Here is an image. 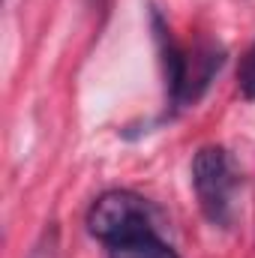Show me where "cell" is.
I'll list each match as a JSON object with an SVG mask.
<instances>
[{
    "mask_svg": "<svg viewBox=\"0 0 255 258\" xmlns=\"http://www.w3.org/2000/svg\"><path fill=\"white\" fill-rule=\"evenodd\" d=\"M150 18H153V30H156L162 66H165V90H168L171 108H183V105L198 102L201 93L207 90L210 78L219 72V66L225 60L222 48H216V45H198L192 51H183L171 39V30L165 27V21L159 18L156 9H153Z\"/></svg>",
    "mask_w": 255,
    "mask_h": 258,
    "instance_id": "obj_1",
    "label": "cell"
},
{
    "mask_svg": "<svg viewBox=\"0 0 255 258\" xmlns=\"http://www.w3.org/2000/svg\"><path fill=\"white\" fill-rule=\"evenodd\" d=\"M237 84H240V93L243 99H255V42L249 45V51L243 54L240 69H237Z\"/></svg>",
    "mask_w": 255,
    "mask_h": 258,
    "instance_id": "obj_5",
    "label": "cell"
},
{
    "mask_svg": "<svg viewBox=\"0 0 255 258\" xmlns=\"http://www.w3.org/2000/svg\"><path fill=\"white\" fill-rule=\"evenodd\" d=\"M192 189L198 198L201 213L207 222L225 228L231 222L234 210V189H237V174L231 165V156L219 144H207L195 153L192 159Z\"/></svg>",
    "mask_w": 255,
    "mask_h": 258,
    "instance_id": "obj_2",
    "label": "cell"
},
{
    "mask_svg": "<svg viewBox=\"0 0 255 258\" xmlns=\"http://www.w3.org/2000/svg\"><path fill=\"white\" fill-rule=\"evenodd\" d=\"M147 228H153L150 210L141 195L129 192V189L102 192L87 210V231L96 240H102L105 246L126 240L132 234H141Z\"/></svg>",
    "mask_w": 255,
    "mask_h": 258,
    "instance_id": "obj_3",
    "label": "cell"
},
{
    "mask_svg": "<svg viewBox=\"0 0 255 258\" xmlns=\"http://www.w3.org/2000/svg\"><path fill=\"white\" fill-rule=\"evenodd\" d=\"M108 258H180L153 228L108 246Z\"/></svg>",
    "mask_w": 255,
    "mask_h": 258,
    "instance_id": "obj_4",
    "label": "cell"
}]
</instances>
